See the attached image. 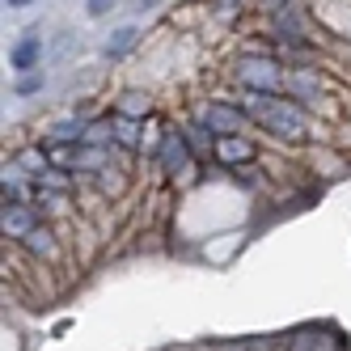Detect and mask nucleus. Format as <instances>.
Wrapping results in <instances>:
<instances>
[{
    "mask_svg": "<svg viewBox=\"0 0 351 351\" xmlns=\"http://www.w3.org/2000/svg\"><path fill=\"white\" fill-rule=\"evenodd\" d=\"M250 119H258L263 128L271 136H280V140H305L309 136V123L305 114H300L292 102H275V93H254V89H245V106H241Z\"/></svg>",
    "mask_w": 351,
    "mask_h": 351,
    "instance_id": "obj_1",
    "label": "nucleus"
},
{
    "mask_svg": "<svg viewBox=\"0 0 351 351\" xmlns=\"http://www.w3.org/2000/svg\"><path fill=\"white\" fill-rule=\"evenodd\" d=\"M237 81L245 89H254V93H280L288 85V72L280 60H271V56H245L237 64Z\"/></svg>",
    "mask_w": 351,
    "mask_h": 351,
    "instance_id": "obj_2",
    "label": "nucleus"
},
{
    "mask_svg": "<svg viewBox=\"0 0 351 351\" xmlns=\"http://www.w3.org/2000/svg\"><path fill=\"white\" fill-rule=\"evenodd\" d=\"M245 110L241 106H233V102H208L204 106V114H199V123L212 132V136H237L241 128H245Z\"/></svg>",
    "mask_w": 351,
    "mask_h": 351,
    "instance_id": "obj_3",
    "label": "nucleus"
},
{
    "mask_svg": "<svg viewBox=\"0 0 351 351\" xmlns=\"http://www.w3.org/2000/svg\"><path fill=\"white\" fill-rule=\"evenodd\" d=\"M0 229H5V237L21 241L26 233L38 229V216H34V204H5V212H0Z\"/></svg>",
    "mask_w": 351,
    "mask_h": 351,
    "instance_id": "obj_4",
    "label": "nucleus"
},
{
    "mask_svg": "<svg viewBox=\"0 0 351 351\" xmlns=\"http://www.w3.org/2000/svg\"><path fill=\"white\" fill-rule=\"evenodd\" d=\"M114 161V144H77V157H72L68 169H77V173H102L110 169Z\"/></svg>",
    "mask_w": 351,
    "mask_h": 351,
    "instance_id": "obj_5",
    "label": "nucleus"
},
{
    "mask_svg": "<svg viewBox=\"0 0 351 351\" xmlns=\"http://www.w3.org/2000/svg\"><path fill=\"white\" fill-rule=\"evenodd\" d=\"M216 161L220 165H250L254 161V140H245V136H216Z\"/></svg>",
    "mask_w": 351,
    "mask_h": 351,
    "instance_id": "obj_6",
    "label": "nucleus"
},
{
    "mask_svg": "<svg viewBox=\"0 0 351 351\" xmlns=\"http://www.w3.org/2000/svg\"><path fill=\"white\" fill-rule=\"evenodd\" d=\"M38 60H43V34H38V30L21 34V38L13 43V51H9L13 72H34V68H38Z\"/></svg>",
    "mask_w": 351,
    "mask_h": 351,
    "instance_id": "obj_7",
    "label": "nucleus"
},
{
    "mask_svg": "<svg viewBox=\"0 0 351 351\" xmlns=\"http://www.w3.org/2000/svg\"><path fill=\"white\" fill-rule=\"evenodd\" d=\"M186 165H191V140L178 136V132H169L161 140V169L165 173H182Z\"/></svg>",
    "mask_w": 351,
    "mask_h": 351,
    "instance_id": "obj_8",
    "label": "nucleus"
},
{
    "mask_svg": "<svg viewBox=\"0 0 351 351\" xmlns=\"http://www.w3.org/2000/svg\"><path fill=\"white\" fill-rule=\"evenodd\" d=\"M284 89L292 93V102H317V93H322L313 68H288V85Z\"/></svg>",
    "mask_w": 351,
    "mask_h": 351,
    "instance_id": "obj_9",
    "label": "nucleus"
},
{
    "mask_svg": "<svg viewBox=\"0 0 351 351\" xmlns=\"http://www.w3.org/2000/svg\"><path fill=\"white\" fill-rule=\"evenodd\" d=\"M13 165L26 173V178H43V173L51 169V153H47L43 144H26V148H17V153H13Z\"/></svg>",
    "mask_w": 351,
    "mask_h": 351,
    "instance_id": "obj_10",
    "label": "nucleus"
},
{
    "mask_svg": "<svg viewBox=\"0 0 351 351\" xmlns=\"http://www.w3.org/2000/svg\"><path fill=\"white\" fill-rule=\"evenodd\" d=\"M85 128H89L85 119L68 114V119H56L51 128H47V140H60V144H85Z\"/></svg>",
    "mask_w": 351,
    "mask_h": 351,
    "instance_id": "obj_11",
    "label": "nucleus"
},
{
    "mask_svg": "<svg viewBox=\"0 0 351 351\" xmlns=\"http://www.w3.org/2000/svg\"><path fill=\"white\" fill-rule=\"evenodd\" d=\"M114 144L128 148V153H140V148H144L140 119H123V114H114Z\"/></svg>",
    "mask_w": 351,
    "mask_h": 351,
    "instance_id": "obj_12",
    "label": "nucleus"
},
{
    "mask_svg": "<svg viewBox=\"0 0 351 351\" xmlns=\"http://www.w3.org/2000/svg\"><path fill=\"white\" fill-rule=\"evenodd\" d=\"M21 245H26L34 258H56V250H60L56 245V233L47 229V224H38L34 233H26V237H21Z\"/></svg>",
    "mask_w": 351,
    "mask_h": 351,
    "instance_id": "obj_13",
    "label": "nucleus"
},
{
    "mask_svg": "<svg viewBox=\"0 0 351 351\" xmlns=\"http://www.w3.org/2000/svg\"><path fill=\"white\" fill-rule=\"evenodd\" d=\"M30 204L34 208H43V212H56V208H64L68 204V191H56V186H47V182H30Z\"/></svg>",
    "mask_w": 351,
    "mask_h": 351,
    "instance_id": "obj_14",
    "label": "nucleus"
},
{
    "mask_svg": "<svg viewBox=\"0 0 351 351\" xmlns=\"http://www.w3.org/2000/svg\"><path fill=\"white\" fill-rule=\"evenodd\" d=\"M114 114H123V119H148V114H153V97L132 89V93H123V97H119Z\"/></svg>",
    "mask_w": 351,
    "mask_h": 351,
    "instance_id": "obj_15",
    "label": "nucleus"
},
{
    "mask_svg": "<svg viewBox=\"0 0 351 351\" xmlns=\"http://www.w3.org/2000/svg\"><path fill=\"white\" fill-rule=\"evenodd\" d=\"M136 43H140V30H136V26H123V30H114V34L106 38L102 51H106V60H123Z\"/></svg>",
    "mask_w": 351,
    "mask_h": 351,
    "instance_id": "obj_16",
    "label": "nucleus"
},
{
    "mask_svg": "<svg viewBox=\"0 0 351 351\" xmlns=\"http://www.w3.org/2000/svg\"><path fill=\"white\" fill-rule=\"evenodd\" d=\"M85 144H114V119H89Z\"/></svg>",
    "mask_w": 351,
    "mask_h": 351,
    "instance_id": "obj_17",
    "label": "nucleus"
},
{
    "mask_svg": "<svg viewBox=\"0 0 351 351\" xmlns=\"http://www.w3.org/2000/svg\"><path fill=\"white\" fill-rule=\"evenodd\" d=\"M275 38L284 43H300V21L292 13H280V21H275Z\"/></svg>",
    "mask_w": 351,
    "mask_h": 351,
    "instance_id": "obj_18",
    "label": "nucleus"
},
{
    "mask_svg": "<svg viewBox=\"0 0 351 351\" xmlns=\"http://www.w3.org/2000/svg\"><path fill=\"white\" fill-rule=\"evenodd\" d=\"M186 140H191L195 153H208V148H216V144H212V132L204 128V123H191V136H186Z\"/></svg>",
    "mask_w": 351,
    "mask_h": 351,
    "instance_id": "obj_19",
    "label": "nucleus"
},
{
    "mask_svg": "<svg viewBox=\"0 0 351 351\" xmlns=\"http://www.w3.org/2000/svg\"><path fill=\"white\" fill-rule=\"evenodd\" d=\"M43 85H47V77H43V72H26V77L17 81V93H21V97H30V93H38Z\"/></svg>",
    "mask_w": 351,
    "mask_h": 351,
    "instance_id": "obj_20",
    "label": "nucleus"
},
{
    "mask_svg": "<svg viewBox=\"0 0 351 351\" xmlns=\"http://www.w3.org/2000/svg\"><path fill=\"white\" fill-rule=\"evenodd\" d=\"M114 169V165H110ZM110 169H102V173H93V178H97V186H102V191H123V178H119V173H110Z\"/></svg>",
    "mask_w": 351,
    "mask_h": 351,
    "instance_id": "obj_21",
    "label": "nucleus"
},
{
    "mask_svg": "<svg viewBox=\"0 0 351 351\" xmlns=\"http://www.w3.org/2000/svg\"><path fill=\"white\" fill-rule=\"evenodd\" d=\"M110 9H114V0H89V5H85V13H89V17H106Z\"/></svg>",
    "mask_w": 351,
    "mask_h": 351,
    "instance_id": "obj_22",
    "label": "nucleus"
},
{
    "mask_svg": "<svg viewBox=\"0 0 351 351\" xmlns=\"http://www.w3.org/2000/svg\"><path fill=\"white\" fill-rule=\"evenodd\" d=\"M9 5H13V9H21V5H34V0H9Z\"/></svg>",
    "mask_w": 351,
    "mask_h": 351,
    "instance_id": "obj_23",
    "label": "nucleus"
}]
</instances>
